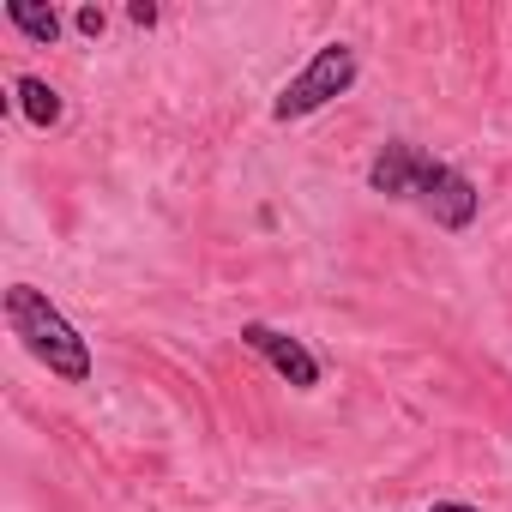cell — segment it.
Segmentation results:
<instances>
[{
	"instance_id": "obj_1",
	"label": "cell",
	"mask_w": 512,
	"mask_h": 512,
	"mask_svg": "<svg viewBox=\"0 0 512 512\" xmlns=\"http://www.w3.org/2000/svg\"><path fill=\"white\" fill-rule=\"evenodd\" d=\"M7 326H13V338H19L55 380H67V386H85V380H91V344L67 326V314H61L37 284H13V290H7Z\"/></svg>"
},
{
	"instance_id": "obj_2",
	"label": "cell",
	"mask_w": 512,
	"mask_h": 512,
	"mask_svg": "<svg viewBox=\"0 0 512 512\" xmlns=\"http://www.w3.org/2000/svg\"><path fill=\"white\" fill-rule=\"evenodd\" d=\"M356 85V49L350 43H326L284 91H278V103H272V115L278 121H302V115H314V109H326L332 97H344Z\"/></svg>"
},
{
	"instance_id": "obj_3",
	"label": "cell",
	"mask_w": 512,
	"mask_h": 512,
	"mask_svg": "<svg viewBox=\"0 0 512 512\" xmlns=\"http://www.w3.org/2000/svg\"><path fill=\"white\" fill-rule=\"evenodd\" d=\"M446 175H452V163H440V157H428L422 145H404V139L380 145V157L368 163V187L386 193V199H428Z\"/></svg>"
},
{
	"instance_id": "obj_4",
	"label": "cell",
	"mask_w": 512,
	"mask_h": 512,
	"mask_svg": "<svg viewBox=\"0 0 512 512\" xmlns=\"http://www.w3.org/2000/svg\"><path fill=\"white\" fill-rule=\"evenodd\" d=\"M241 344L260 350L296 392H314V386H320V356H314L302 338H290V332H278V326H266V320H247V326H241Z\"/></svg>"
},
{
	"instance_id": "obj_5",
	"label": "cell",
	"mask_w": 512,
	"mask_h": 512,
	"mask_svg": "<svg viewBox=\"0 0 512 512\" xmlns=\"http://www.w3.org/2000/svg\"><path fill=\"white\" fill-rule=\"evenodd\" d=\"M422 211H428L440 229H470V223H476V211H482V193H476V181H470L464 169H452V175L422 199Z\"/></svg>"
},
{
	"instance_id": "obj_6",
	"label": "cell",
	"mask_w": 512,
	"mask_h": 512,
	"mask_svg": "<svg viewBox=\"0 0 512 512\" xmlns=\"http://www.w3.org/2000/svg\"><path fill=\"white\" fill-rule=\"evenodd\" d=\"M13 91H19V109H25V121H31V127H55V121H61V91H55L49 79L25 73Z\"/></svg>"
},
{
	"instance_id": "obj_7",
	"label": "cell",
	"mask_w": 512,
	"mask_h": 512,
	"mask_svg": "<svg viewBox=\"0 0 512 512\" xmlns=\"http://www.w3.org/2000/svg\"><path fill=\"white\" fill-rule=\"evenodd\" d=\"M7 25H19L31 43H55L61 37V13L55 7H31V0H7Z\"/></svg>"
},
{
	"instance_id": "obj_8",
	"label": "cell",
	"mask_w": 512,
	"mask_h": 512,
	"mask_svg": "<svg viewBox=\"0 0 512 512\" xmlns=\"http://www.w3.org/2000/svg\"><path fill=\"white\" fill-rule=\"evenodd\" d=\"M103 25H109L103 7H79V31H85V37H103Z\"/></svg>"
},
{
	"instance_id": "obj_9",
	"label": "cell",
	"mask_w": 512,
	"mask_h": 512,
	"mask_svg": "<svg viewBox=\"0 0 512 512\" xmlns=\"http://www.w3.org/2000/svg\"><path fill=\"white\" fill-rule=\"evenodd\" d=\"M127 19H133V25H145V31H151V25H157V7H151V0H133V7H127Z\"/></svg>"
},
{
	"instance_id": "obj_10",
	"label": "cell",
	"mask_w": 512,
	"mask_h": 512,
	"mask_svg": "<svg viewBox=\"0 0 512 512\" xmlns=\"http://www.w3.org/2000/svg\"><path fill=\"white\" fill-rule=\"evenodd\" d=\"M428 512H476V506H464V500H434Z\"/></svg>"
}]
</instances>
